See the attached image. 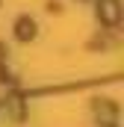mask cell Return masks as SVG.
I'll use <instances>...</instances> for the list:
<instances>
[{"instance_id": "obj_1", "label": "cell", "mask_w": 124, "mask_h": 127, "mask_svg": "<svg viewBox=\"0 0 124 127\" xmlns=\"http://www.w3.org/2000/svg\"><path fill=\"white\" fill-rule=\"evenodd\" d=\"M97 18L106 24V27H115L121 21V6L118 0H97Z\"/></svg>"}, {"instance_id": "obj_2", "label": "cell", "mask_w": 124, "mask_h": 127, "mask_svg": "<svg viewBox=\"0 0 124 127\" xmlns=\"http://www.w3.org/2000/svg\"><path fill=\"white\" fill-rule=\"evenodd\" d=\"M15 35L21 38V41H27L35 35V24H32V18H21L18 24H15Z\"/></svg>"}]
</instances>
